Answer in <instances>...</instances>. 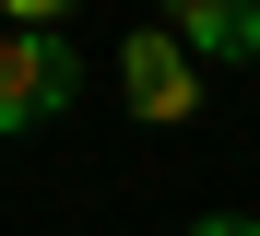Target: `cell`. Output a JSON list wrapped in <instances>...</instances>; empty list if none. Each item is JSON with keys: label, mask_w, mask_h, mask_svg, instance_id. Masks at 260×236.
Masks as SVG:
<instances>
[{"label": "cell", "mask_w": 260, "mask_h": 236, "mask_svg": "<svg viewBox=\"0 0 260 236\" xmlns=\"http://www.w3.org/2000/svg\"><path fill=\"white\" fill-rule=\"evenodd\" d=\"M71 94H83V47L71 36H0V142H24L36 118H59L71 107Z\"/></svg>", "instance_id": "6da1fadb"}, {"label": "cell", "mask_w": 260, "mask_h": 236, "mask_svg": "<svg viewBox=\"0 0 260 236\" xmlns=\"http://www.w3.org/2000/svg\"><path fill=\"white\" fill-rule=\"evenodd\" d=\"M118 83H130V118H154V130H178V118L201 107V59H189L166 24H142V36L118 47Z\"/></svg>", "instance_id": "7a4b0ae2"}, {"label": "cell", "mask_w": 260, "mask_h": 236, "mask_svg": "<svg viewBox=\"0 0 260 236\" xmlns=\"http://www.w3.org/2000/svg\"><path fill=\"white\" fill-rule=\"evenodd\" d=\"M166 36L189 59H260V0H166Z\"/></svg>", "instance_id": "3957f363"}, {"label": "cell", "mask_w": 260, "mask_h": 236, "mask_svg": "<svg viewBox=\"0 0 260 236\" xmlns=\"http://www.w3.org/2000/svg\"><path fill=\"white\" fill-rule=\"evenodd\" d=\"M189 236H260V224H248V213H201Z\"/></svg>", "instance_id": "277c9868"}]
</instances>
